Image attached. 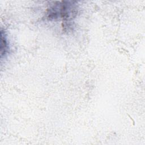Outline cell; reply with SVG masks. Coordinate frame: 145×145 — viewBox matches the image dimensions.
I'll return each mask as SVG.
<instances>
[{
    "mask_svg": "<svg viewBox=\"0 0 145 145\" xmlns=\"http://www.w3.org/2000/svg\"><path fill=\"white\" fill-rule=\"evenodd\" d=\"M8 50V45L5 33L1 30V58L5 56Z\"/></svg>",
    "mask_w": 145,
    "mask_h": 145,
    "instance_id": "obj_2",
    "label": "cell"
},
{
    "mask_svg": "<svg viewBox=\"0 0 145 145\" xmlns=\"http://www.w3.org/2000/svg\"><path fill=\"white\" fill-rule=\"evenodd\" d=\"M76 6L74 2H57L48 9V18L50 20H55L58 18L62 20H69L75 16L76 14Z\"/></svg>",
    "mask_w": 145,
    "mask_h": 145,
    "instance_id": "obj_1",
    "label": "cell"
}]
</instances>
